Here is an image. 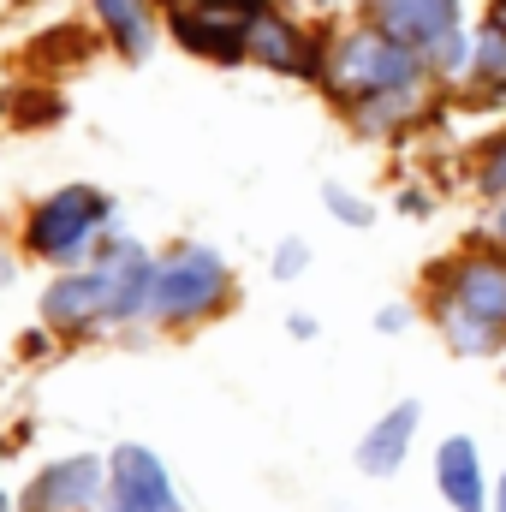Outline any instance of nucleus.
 <instances>
[{"label":"nucleus","instance_id":"nucleus-1","mask_svg":"<svg viewBox=\"0 0 506 512\" xmlns=\"http://www.w3.org/2000/svg\"><path fill=\"white\" fill-rule=\"evenodd\" d=\"M429 84L435 66L376 24L334 36L322 60V90L346 108V120L364 137H399L405 126H417L429 114Z\"/></svg>","mask_w":506,"mask_h":512},{"label":"nucleus","instance_id":"nucleus-9","mask_svg":"<svg viewBox=\"0 0 506 512\" xmlns=\"http://www.w3.org/2000/svg\"><path fill=\"white\" fill-rule=\"evenodd\" d=\"M435 489L453 512H489L495 507V483L483 471V447L471 435H447L435 447Z\"/></svg>","mask_w":506,"mask_h":512},{"label":"nucleus","instance_id":"nucleus-18","mask_svg":"<svg viewBox=\"0 0 506 512\" xmlns=\"http://www.w3.org/2000/svg\"><path fill=\"white\" fill-rule=\"evenodd\" d=\"M376 328L381 334H399V328H405V304H387V310L376 316Z\"/></svg>","mask_w":506,"mask_h":512},{"label":"nucleus","instance_id":"nucleus-19","mask_svg":"<svg viewBox=\"0 0 506 512\" xmlns=\"http://www.w3.org/2000/svg\"><path fill=\"white\" fill-rule=\"evenodd\" d=\"M167 6H239V12H256L268 0H167Z\"/></svg>","mask_w":506,"mask_h":512},{"label":"nucleus","instance_id":"nucleus-4","mask_svg":"<svg viewBox=\"0 0 506 512\" xmlns=\"http://www.w3.org/2000/svg\"><path fill=\"white\" fill-rule=\"evenodd\" d=\"M370 24L417 48L435 78H465L471 66V30H465V0H364Z\"/></svg>","mask_w":506,"mask_h":512},{"label":"nucleus","instance_id":"nucleus-14","mask_svg":"<svg viewBox=\"0 0 506 512\" xmlns=\"http://www.w3.org/2000/svg\"><path fill=\"white\" fill-rule=\"evenodd\" d=\"M90 6H96V18L108 24L114 48L126 60H143L155 48V12H149V0H90Z\"/></svg>","mask_w":506,"mask_h":512},{"label":"nucleus","instance_id":"nucleus-11","mask_svg":"<svg viewBox=\"0 0 506 512\" xmlns=\"http://www.w3.org/2000/svg\"><path fill=\"white\" fill-rule=\"evenodd\" d=\"M417 423H423V405H417V399L387 405L376 423L364 429V441H358V471H364V477H393V471L411 459Z\"/></svg>","mask_w":506,"mask_h":512},{"label":"nucleus","instance_id":"nucleus-7","mask_svg":"<svg viewBox=\"0 0 506 512\" xmlns=\"http://www.w3.org/2000/svg\"><path fill=\"white\" fill-rule=\"evenodd\" d=\"M251 60L268 72H286V78H316L322 84V60H328V42H316L298 18L274 12V6H256L251 12Z\"/></svg>","mask_w":506,"mask_h":512},{"label":"nucleus","instance_id":"nucleus-22","mask_svg":"<svg viewBox=\"0 0 506 512\" xmlns=\"http://www.w3.org/2000/svg\"><path fill=\"white\" fill-rule=\"evenodd\" d=\"M489 512H506V471L495 477V507H489Z\"/></svg>","mask_w":506,"mask_h":512},{"label":"nucleus","instance_id":"nucleus-23","mask_svg":"<svg viewBox=\"0 0 506 512\" xmlns=\"http://www.w3.org/2000/svg\"><path fill=\"white\" fill-rule=\"evenodd\" d=\"M310 6H328V0H310Z\"/></svg>","mask_w":506,"mask_h":512},{"label":"nucleus","instance_id":"nucleus-12","mask_svg":"<svg viewBox=\"0 0 506 512\" xmlns=\"http://www.w3.org/2000/svg\"><path fill=\"white\" fill-rule=\"evenodd\" d=\"M96 495H102V465L96 459H66V465H48L24 489V512H84Z\"/></svg>","mask_w":506,"mask_h":512},{"label":"nucleus","instance_id":"nucleus-21","mask_svg":"<svg viewBox=\"0 0 506 512\" xmlns=\"http://www.w3.org/2000/svg\"><path fill=\"white\" fill-rule=\"evenodd\" d=\"M495 245H506V197H501V209H495Z\"/></svg>","mask_w":506,"mask_h":512},{"label":"nucleus","instance_id":"nucleus-5","mask_svg":"<svg viewBox=\"0 0 506 512\" xmlns=\"http://www.w3.org/2000/svg\"><path fill=\"white\" fill-rule=\"evenodd\" d=\"M227 298H233V274L209 245H179L173 256L155 262V280H149V316L155 322L185 328V322L215 316Z\"/></svg>","mask_w":506,"mask_h":512},{"label":"nucleus","instance_id":"nucleus-2","mask_svg":"<svg viewBox=\"0 0 506 512\" xmlns=\"http://www.w3.org/2000/svg\"><path fill=\"white\" fill-rule=\"evenodd\" d=\"M429 316L459 358L506 352V245H465L429 262Z\"/></svg>","mask_w":506,"mask_h":512},{"label":"nucleus","instance_id":"nucleus-8","mask_svg":"<svg viewBox=\"0 0 506 512\" xmlns=\"http://www.w3.org/2000/svg\"><path fill=\"white\" fill-rule=\"evenodd\" d=\"M173 42L215 60V66H239L251 60V12L239 6H173Z\"/></svg>","mask_w":506,"mask_h":512},{"label":"nucleus","instance_id":"nucleus-10","mask_svg":"<svg viewBox=\"0 0 506 512\" xmlns=\"http://www.w3.org/2000/svg\"><path fill=\"white\" fill-rule=\"evenodd\" d=\"M108 489H114V512H179V495H173V483H167V471L149 447H120L114 453Z\"/></svg>","mask_w":506,"mask_h":512},{"label":"nucleus","instance_id":"nucleus-13","mask_svg":"<svg viewBox=\"0 0 506 512\" xmlns=\"http://www.w3.org/2000/svg\"><path fill=\"white\" fill-rule=\"evenodd\" d=\"M465 90H471L477 102H501V96H506V0H489V18H483V30L471 36Z\"/></svg>","mask_w":506,"mask_h":512},{"label":"nucleus","instance_id":"nucleus-24","mask_svg":"<svg viewBox=\"0 0 506 512\" xmlns=\"http://www.w3.org/2000/svg\"><path fill=\"white\" fill-rule=\"evenodd\" d=\"M0 512H6V507H0Z\"/></svg>","mask_w":506,"mask_h":512},{"label":"nucleus","instance_id":"nucleus-15","mask_svg":"<svg viewBox=\"0 0 506 512\" xmlns=\"http://www.w3.org/2000/svg\"><path fill=\"white\" fill-rule=\"evenodd\" d=\"M477 191L506 197V126L495 137H483V149H477Z\"/></svg>","mask_w":506,"mask_h":512},{"label":"nucleus","instance_id":"nucleus-6","mask_svg":"<svg viewBox=\"0 0 506 512\" xmlns=\"http://www.w3.org/2000/svg\"><path fill=\"white\" fill-rule=\"evenodd\" d=\"M108 227V197L90 185H66L54 197H42L24 221V245L42 262H78L96 245V233Z\"/></svg>","mask_w":506,"mask_h":512},{"label":"nucleus","instance_id":"nucleus-20","mask_svg":"<svg viewBox=\"0 0 506 512\" xmlns=\"http://www.w3.org/2000/svg\"><path fill=\"white\" fill-rule=\"evenodd\" d=\"M286 328H292V340H316V322H310V316H292Z\"/></svg>","mask_w":506,"mask_h":512},{"label":"nucleus","instance_id":"nucleus-3","mask_svg":"<svg viewBox=\"0 0 506 512\" xmlns=\"http://www.w3.org/2000/svg\"><path fill=\"white\" fill-rule=\"evenodd\" d=\"M149 280H155V262L137 245H108L96 268H78V274L48 286L42 316L66 334L102 328V322H131L149 310Z\"/></svg>","mask_w":506,"mask_h":512},{"label":"nucleus","instance_id":"nucleus-16","mask_svg":"<svg viewBox=\"0 0 506 512\" xmlns=\"http://www.w3.org/2000/svg\"><path fill=\"white\" fill-rule=\"evenodd\" d=\"M322 203H328V215L346 221V227H370V221H376V203L358 197L352 185H322Z\"/></svg>","mask_w":506,"mask_h":512},{"label":"nucleus","instance_id":"nucleus-17","mask_svg":"<svg viewBox=\"0 0 506 512\" xmlns=\"http://www.w3.org/2000/svg\"><path fill=\"white\" fill-rule=\"evenodd\" d=\"M310 268V245L304 239H286L280 251H274V280H298Z\"/></svg>","mask_w":506,"mask_h":512}]
</instances>
